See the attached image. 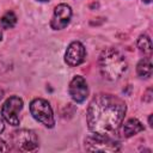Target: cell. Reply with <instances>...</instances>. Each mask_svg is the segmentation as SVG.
I'll use <instances>...</instances> for the list:
<instances>
[{
  "label": "cell",
  "mask_w": 153,
  "mask_h": 153,
  "mask_svg": "<svg viewBox=\"0 0 153 153\" xmlns=\"http://www.w3.org/2000/svg\"><path fill=\"white\" fill-rule=\"evenodd\" d=\"M127 112L126 103L117 96L99 93L90 102L86 122L93 134L112 136L123 123Z\"/></svg>",
  "instance_id": "1"
},
{
  "label": "cell",
  "mask_w": 153,
  "mask_h": 153,
  "mask_svg": "<svg viewBox=\"0 0 153 153\" xmlns=\"http://www.w3.org/2000/svg\"><path fill=\"white\" fill-rule=\"evenodd\" d=\"M98 66L102 75L110 81L118 80L128 67L124 56L115 48H106L100 53Z\"/></svg>",
  "instance_id": "2"
},
{
  "label": "cell",
  "mask_w": 153,
  "mask_h": 153,
  "mask_svg": "<svg viewBox=\"0 0 153 153\" xmlns=\"http://www.w3.org/2000/svg\"><path fill=\"white\" fill-rule=\"evenodd\" d=\"M85 149L88 152H118L121 149L120 143L109 135L92 134L84 140Z\"/></svg>",
  "instance_id": "3"
},
{
  "label": "cell",
  "mask_w": 153,
  "mask_h": 153,
  "mask_svg": "<svg viewBox=\"0 0 153 153\" xmlns=\"http://www.w3.org/2000/svg\"><path fill=\"white\" fill-rule=\"evenodd\" d=\"M30 112L32 117L42 123L47 128H53L55 126V118L53 109L48 100L43 98H35L30 103Z\"/></svg>",
  "instance_id": "4"
},
{
  "label": "cell",
  "mask_w": 153,
  "mask_h": 153,
  "mask_svg": "<svg viewBox=\"0 0 153 153\" xmlns=\"http://www.w3.org/2000/svg\"><path fill=\"white\" fill-rule=\"evenodd\" d=\"M11 140L14 149L20 152H32L38 147L37 135L30 129L14 130L11 135Z\"/></svg>",
  "instance_id": "5"
},
{
  "label": "cell",
  "mask_w": 153,
  "mask_h": 153,
  "mask_svg": "<svg viewBox=\"0 0 153 153\" xmlns=\"http://www.w3.org/2000/svg\"><path fill=\"white\" fill-rule=\"evenodd\" d=\"M23 109V99L18 96H12L4 103L1 108V115L4 120L11 126H19V112Z\"/></svg>",
  "instance_id": "6"
},
{
  "label": "cell",
  "mask_w": 153,
  "mask_h": 153,
  "mask_svg": "<svg viewBox=\"0 0 153 153\" xmlns=\"http://www.w3.org/2000/svg\"><path fill=\"white\" fill-rule=\"evenodd\" d=\"M72 18V8L67 4H60L55 7L51 20H50V26L54 30H62L65 29Z\"/></svg>",
  "instance_id": "7"
},
{
  "label": "cell",
  "mask_w": 153,
  "mask_h": 153,
  "mask_svg": "<svg viewBox=\"0 0 153 153\" xmlns=\"http://www.w3.org/2000/svg\"><path fill=\"white\" fill-rule=\"evenodd\" d=\"M68 92L74 102L82 103L88 96V86L85 78L81 75H75L69 82Z\"/></svg>",
  "instance_id": "8"
},
{
  "label": "cell",
  "mask_w": 153,
  "mask_h": 153,
  "mask_svg": "<svg viewBox=\"0 0 153 153\" xmlns=\"http://www.w3.org/2000/svg\"><path fill=\"white\" fill-rule=\"evenodd\" d=\"M85 55H86V50L84 44L78 41H74L67 47V50L65 53V61L68 66L75 67L84 62Z\"/></svg>",
  "instance_id": "9"
},
{
  "label": "cell",
  "mask_w": 153,
  "mask_h": 153,
  "mask_svg": "<svg viewBox=\"0 0 153 153\" xmlns=\"http://www.w3.org/2000/svg\"><path fill=\"white\" fill-rule=\"evenodd\" d=\"M145 128H143V124L137 120V118H129L124 124H123V128H122V133H123V136L124 137H130V136H134L136 135L137 133L142 131Z\"/></svg>",
  "instance_id": "10"
},
{
  "label": "cell",
  "mask_w": 153,
  "mask_h": 153,
  "mask_svg": "<svg viewBox=\"0 0 153 153\" xmlns=\"http://www.w3.org/2000/svg\"><path fill=\"white\" fill-rule=\"evenodd\" d=\"M152 71H153V68H152L149 57H143L142 60L139 61V63L136 66V73L140 78L148 79L149 76H152Z\"/></svg>",
  "instance_id": "11"
},
{
  "label": "cell",
  "mask_w": 153,
  "mask_h": 153,
  "mask_svg": "<svg viewBox=\"0 0 153 153\" xmlns=\"http://www.w3.org/2000/svg\"><path fill=\"white\" fill-rule=\"evenodd\" d=\"M137 48L146 57H151L152 55V41L147 35H140L137 38Z\"/></svg>",
  "instance_id": "12"
},
{
  "label": "cell",
  "mask_w": 153,
  "mask_h": 153,
  "mask_svg": "<svg viewBox=\"0 0 153 153\" xmlns=\"http://www.w3.org/2000/svg\"><path fill=\"white\" fill-rule=\"evenodd\" d=\"M0 24L4 29H11L17 24V16L12 11H7L0 19Z\"/></svg>",
  "instance_id": "13"
},
{
  "label": "cell",
  "mask_w": 153,
  "mask_h": 153,
  "mask_svg": "<svg viewBox=\"0 0 153 153\" xmlns=\"http://www.w3.org/2000/svg\"><path fill=\"white\" fill-rule=\"evenodd\" d=\"M143 100L147 102V103H151L152 102V88H147L146 92L143 93Z\"/></svg>",
  "instance_id": "14"
},
{
  "label": "cell",
  "mask_w": 153,
  "mask_h": 153,
  "mask_svg": "<svg viewBox=\"0 0 153 153\" xmlns=\"http://www.w3.org/2000/svg\"><path fill=\"white\" fill-rule=\"evenodd\" d=\"M6 151H8V147H7L6 142L2 139H0V152H6Z\"/></svg>",
  "instance_id": "15"
},
{
  "label": "cell",
  "mask_w": 153,
  "mask_h": 153,
  "mask_svg": "<svg viewBox=\"0 0 153 153\" xmlns=\"http://www.w3.org/2000/svg\"><path fill=\"white\" fill-rule=\"evenodd\" d=\"M4 129H5V124H4V121H2V118L0 117V134L4 131Z\"/></svg>",
  "instance_id": "16"
},
{
  "label": "cell",
  "mask_w": 153,
  "mask_h": 153,
  "mask_svg": "<svg viewBox=\"0 0 153 153\" xmlns=\"http://www.w3.org/2000/svg\"><path fill=\"white\" fill-rule=\"evenodd\" d=\"M148 123H149V126L152 127V115H149V117H148Z\"/></svg>",
  "instance_id": "17"
},
{
  "label": "cell",
  "mask_w": 153,
  "mask_h": 153,
  "mask_svg": "<svg viewBox=\"0 0 153 153\" xmlns=\"http://www.w3.org/2000/svg\"><path fill=\"white\" fill-rule=\"evenodd\" d=\"M2 97H4V91H2L1 88H0V99H1Z\"/></svg>",
  "instance_id": "18"
},
{
  "label": "cell",
  "mask_w": 153,
  "mask_h": 153,
  "mask_svg": "<svg viewBox=\"0 0 153 153\" xmlns=\"http://www.w3.org/2000/svg\"><path fill=\"white\" fill-rule=\"evenodd\" d=\"M142 1H143V2H146V4H149L152 0H142Z\"/></svg>",
  "instance_id": "19"
},
{
  "label": "cell",
  "mask_w": 153,
  "mask_h": 153,
  "mask_svg": "<svg viewBox=\"0 0 153 153\" xmlns=\"http://www.w3.org/2000/svg\"><path fill=\"white\" fill-rule=\"evenodd\" d=\"M2 39V31H1V29H0V41Z\"/></svg>",
  "instance_id": "20"
},
{
  "label": "cell",
  "mask_w": 153,
  "mask_h": 153,
  "mask_svg": "<svg viewBox=\"0 0 153 153\" xmlns=\"http://www.w3.org/2000/svg\"><path fill=\"white\" fill-rule=\"evenodd\" d=\"M37 1H41V2H45V1H48V0H37Z\"/></svg>",
  "instance_id": "21"
}]
</instances>
